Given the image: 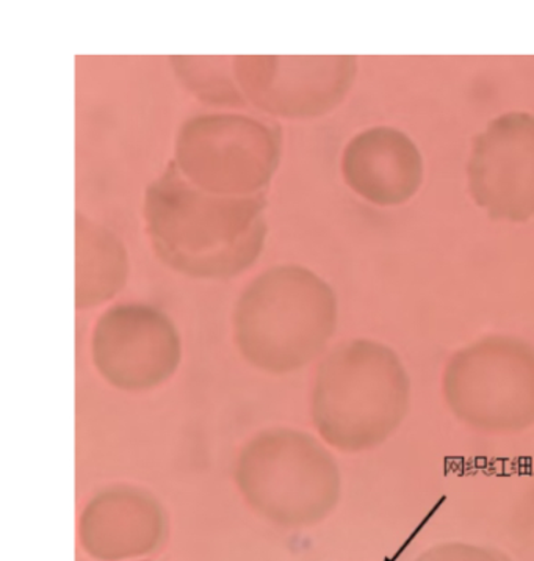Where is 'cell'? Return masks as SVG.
I'll use <instances>...</instances> for the list:
<instances>
[{
    "label": "cell",
    "instance_id": "1",
    "mask_svg": "<svg viewBox=\"0 0 534 561\" xmlns=\"http://www.w3.org/2000/svg\"><path fill=\"white\" fill-rule=\"evenodd\" d=\"M265 214V193L202 191L173 160L144 192V226L155 256L173 272L196 279L235 278L253 267L267 240Z\"/></svg>",
    "mask_w": 534,
    "mask_h": 561
},
{
    "label": "cell",
    "instance_id": "2",
    "mask_svg": "<svg viewBox=\"0 0 534 561\" xmlns=\"http://www.w3.org/2000/svg\"><path fill=\"white\" fill-rule=\"evenodd\" d=\"M410 378L395 350L352 339L318 366L312 419L320 436L345 454L376 449L408 417Z\"/></svg>",
    "mask_w": 534,
    "mask_h": 561
},
{
    "label": "cell",
    "instance_id": "3",
    "mask_svg": "<svg viewBox=\"0 0 534 561\" xmlns=\"http://www.w3.org/2000/svg\"><path fill=\"white\" fill-rule=\"evenodd\" d=\"M337 297L301 265L268 268L240 295L234 333L245 359L270 374H289L325 352L337 328Z\"/></svg>",
    "mask_w": 534,
    "mask_h": 561
},
{
    "label": "cell",
    "instance_id": "4",
    "mask_svg": "<svg viewBox=\"0 0 534 561\" xmlns=\"http://www.w3.org/2000/svg\"><path fill=\"white\" fill-rule=\"evenodd\" d=\"M442 396L461 424L490 435L534 425V347L494 334L456 352L442 374Z\"/></svg>",
    "mask_w": 534,
    "mask_h": 561
},
{
    "label": "cell",
    "instance_id": "5",
    "mask_svg": "<svg viewBox=\"0 0 534 561\" xmlns=\"http://www.w3.org/2000/svg\"><path fill=\"white\" fill-rule=\"evenodd\" d=\"M235 476L249 504L285 523L322 519L341 493L336 458L297 430L260 433L240 455Z\"/></svg>",
    "mask_w": 534,
    "mask_h": 561
},
{
    "label": "cell",
    "instance_id": "6",
    "mask_svg": "<svg viewBox=\"0 0 534 561\" xmlns=\"http://www.w3.org/2000/svg\"><path fill=\"white\" fill-rule=\"evenodd\" d=\"M278 123L245 113H202L181 126L174 145L177 170L216 195H264L282 159Z\"/></svg>",
    "mask_w": 534,
    "mask_h": 561
},
{
    "label": "cell",
    "instance_id": "7",
    "mask_svg": "<svg viewBox=\"0 0 534 561\" xmlns=\"http://www.w3.org/2000/svg\"><path fill=\"white\" fill-rule=\"evenodd\" d=\"M246 101L267 115L318 118L347 98L358 76L355 56H234Z\"/></svg>",
    "mask_w": 534,
    "mask_h": 561
},
{
    "label": "cell",
    "instance_id": "8",
    "mask_svg": "<svg viewBox=\"0 0 534 561\" xmlns=\"http://www.w3.org/2000/svg\"><path fill=\"white\" fill-rule=\"evenodd\" d=\"M93 360L105 380L125 391H144L169 380L183 356L166 314L147 305H119L97 319Z\"/></svg>",
    "mask_w": 534,
    "mask_h": 561
},
{
    "label": "cell",
    "instance_id": "9",
    "mask_svg": "<svg viewBox=\"0 0 534 561\" xmlns=\"http://www.w3.org/2000/svg\"><path fill=\"white\" fill-rule=\"evenodd\" d=\"M472 198L490 220L534 217V115L504 113L475 137L467 165Z\"/></svg>",
    "mask_w": 534,
    "mask_h": 561
},
{
    "label": "cell",
    "instance_id": "10",
    "mask_svg": "<svg viewBox=\"0 0 534 561\" xmlns=\"http://www.w3.org/2000/svg\"><path fill=\"white\" fill-rule=\"evenodd\" d=\"M341 173L348 187L367 202L398 206L419 191L423 159L408 135L378 126L351 138L341 158Z\"/></svg>",
    "mask_w": 534,
    "mask_h": 561
},
{
    "label": "cell",
    "instance_id": "11",
    "mask_svg": "<svg viewBox=\"0 0 534 561\" xmlns=\"http://www.w3.org/2000/svg\"><path fill=\"white\" fill-rule=\"evenodd\" d=\"M129 276V256L115 232L76 213V308L112 300Z\"/></svg>",
    "mask_w": 534,
    "mask_h": 561
},
{
    "label": "cell",
    "instance_id": "12",
    "mask_svg": "<svg viewBox=\"0 0 534 561\" xmlns=\"http://www.w3.org/2000/svg\"><path fill=\"white\" fill-rule=\"evenodd\" d=\"M176 79L196 100L212 107L239 108L249 104L240 89L231 56H170Z\"/></svg>",
    "mask_w": 534,
    "mask_h": 561
},
{
    "label": "cell",
    "instance_id": "13",
    "mask_svg": "<svg viewBox=\"0 0 534 561\" xmlns=\"http://www.w3.org/2000/svg\"><path fill=\"white\" fill-rule=\"evenodd\" d=\"M416 561H511L507 556L481 546L464 545V542H446L434 546L421 553Z\"/></svg>",
    "mask_w": 534,
    "mask_h": 561
}]
</instances>
